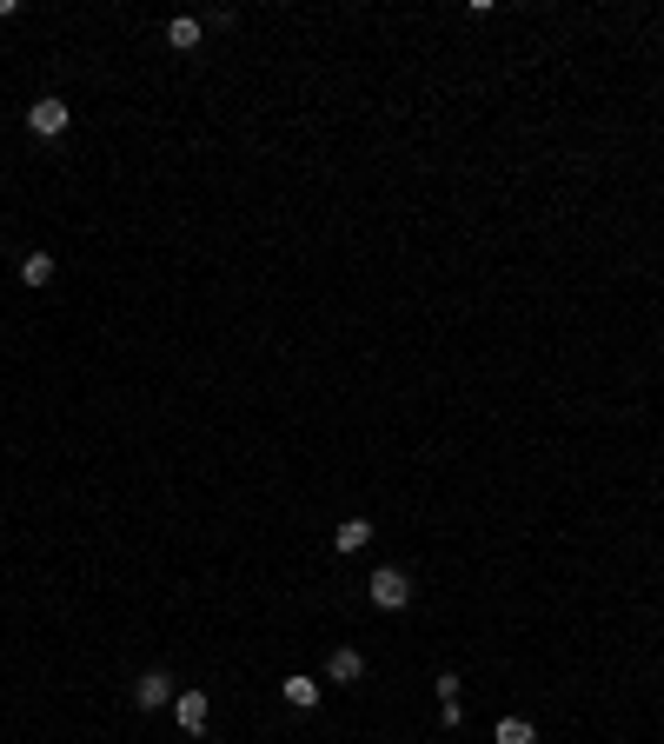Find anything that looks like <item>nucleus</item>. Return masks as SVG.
Here are the masks:
<instances>
[{
    "label": "nucleus",
    "instance_id": "1",
    "mask_svg": "<svg viewBox=\"0 0 664 744\" xmlns=\"http://www.w3.org/2000/svg\"><path fill=\"white\" fill-rule=\"evenodd\" d=\"M366 598H372V605H379V612H399V605H406V598H412V578L399 572V565H379V572L366 578Z\"/></svg>",
    "mask_w": 664,
    "mask_h": 744
},
{
    "label": "nucleus",
    "instance_id": "3",
    "mask_svg": "<svg viewBox=\"0 0 664 744\" xmlns=\"http://www.w3.org/2000/svg\"><path fill=\"white\" fill-rule=\"evenodd\" d=\"M173 698H180V691H173V678H166V671H147V678L133 685V705H140V711H166Z\"/></svg>",
    "mask_w": 664,
    "mask_h": 744
},
{
    "label": "nucleus",
    "instance_id": "11",
    "mask_svg": "<svg viewBox=\"0 0 664 744\" xmlns=\"http://www.w3.org/2000/svg\"><path fill=\"white\" fill-rule=\"evenodd\" d=\"M439 705H459V671H439Z\"/></svg>",
    "mask_w": 664,
    "mask_h": 744
},
{
    "label": "nucleus",
    "instance_id": "2",
    "mask_svg": "<svg viewBox=\"0 0 664 744\" xmlns=\"http://www.w3.org/2000/svg\"><path fill=\"white\" fill-rule=\"evenodd\" d=\"M27 127H34L40 140H60V133H67V100H60V93H40L34 107H27Z\"/></svg>",
    "mask_w": 664,
    "mask_h": 744
},
{
    "label": "nucleus",
    "instance_id": "9",
    "mask_svg": "<svg viewBox=\"0 0 664 744\" xmlns=\"http://www.w3.org/2000/svg\"><path fill=\"white\" fill-rule=\"evenodd\" d=\"M54 253H27V260H20V279H27V286H47V279H54Z\"/></svg>",
    "mask_w": 664,
    "mask_h": 744
},
{
    "label": "nucleus",
    "instance_id": "4",
    "mask_svg": "<svg viewBox=\"0 0 664 744\" xmlns=\"http://www.w3.org/2000/svg\"><path fill=\"white\" fill-rule=\"evenodd\" d=\"M173 718H180V731H193V738H200V731L213 725V705H206V691H180V698H173Z\"/></svg>",
    "mask_w": 664,
    "mask_h": 744
},
{
    "label": "nucleus",
    "instance_id": "6",
    "mask_svg": "<svg viewBox=\"0 0 664 744\" xmlns=\"http://www.w3.org/2000/svg\"><path fill=\"white\" fill-rule=\"evenodd\" d=\"M279 691H286V705H293V711H313L319 705V678H286Z\"/></svg>",
    "mask_w": 664,
    "mask_h": 744
},
{
    "label": "nucleus",
    "instance_id": "10",
    "mask_svg": "<svg viewBox=\"0 0 664 744\" xmlns=\"http://www.w3.org/2000/svg\"><path fill=\"white\" fill-rule=\"evenodd\" d=\"M166 40L173 47H200V20H166Z\"/></svg>",
    "mask_w": 664,
    "mask_h": 744
},
{
    "label": "nucleus",
    "instance_id": "5",
    "mask_svg": "<svg viewBox=\"0 0 664 744\" xmlns=\"http://www.w3.org/2000/svg\"><path fill=\"white\" fill-rule=\"evenodd\" d=\"M326 678H332V685H359V678H366V658H359L352 645H339L326 658Z\"/></svg>",
    "mask_w": 664,
    "mask_h": 744
},
{
    "label": "nucleus",
    "instance_id": "8",
    "mask_svg": "<svg viewBox=\"0 0 664 744\" xmlns=\"http://www.w3.org/2000/svg\"><path fill=\"white\" fill-rule=\"evenodd\" d=\"M492 744H538V731H532V718H498Z\"/></svg>",
    "mask_w": 664,
    "mask_h": 744
},
{
    "label": "nucleus",
    "instance_id": "7",
    "mask_svg": "<svg viewBox=\"0 0 664 744\" xmlns=\"http://www.w3.org/2000/svg\"><path fill=\"white\" fill-rule=\"evenodd\" d=\"M332 545H339V552H359V545H372V519H346L339 532H332Z\"/></svg>",
    "mask_w": 664,
    "mask_h": 744
}]
</instances>
